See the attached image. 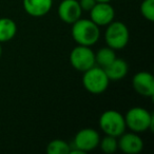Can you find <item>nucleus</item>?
Listing matches in <instances>:
<instances>
[{
    "label": "nucleus",
    "instance_id": "nucleus-1",
    "mask_svg": "<svg viewBox=\"0 0 154 154\" xmlns=\"http://www.w3.org/2000/svg\"><path fill=\"white\" fill-rule=\"evenodd\" d=\"M72 37L77 45L92 47L100 37V29L91 19H79L72 23Z\"/></svg>",
    "mask_w": 154,
    "mask_h": 154
},
{
    "label": "nucleus",
    "instance_id": "nucleus-16",
    "mask_svg": "<svg viewBox=\"0 0 154 154\" xmlns=\"http://www.w3.org/2000/svg\"><path fill=\"white\" fill-rule=\"evenodd\" d=\"M71 146L62 139H53L47 146L49 154H70Z\"/></svg>",
    "mask_w": 154,
    "mask_h": 154
},
{
    "label": "nucleus",
    "instance_id": "nucleus-9",
    "mask_svg": "<svg viewBox=\"0 0 154 154\" xmlns=\"http://www.w3.org/2000/svg\"><path fill=\"white\" fill-rule=\"evenodd\" d=\"M132 87L140 96L153 98L154 96V77L151 73L140 71L132 78Z\"/></svg>",
    "mask_w": 154,
    "mask_h": 154
},
{
    "label": "nucleus",
    "instance_id": "nucleus-8",
    "mask_svg": "<svg viewBox=\"0 0 154 154\" xmlns=\"http://www.w3.org/2000/svg\"><path fill=\"white\" fill-rule=\"evenodd\" d=\"M89 13L90 19L99 28L107 26L115 18V10L110 2H96Z\"/></svg>",
    "mask_w": 154,
    "mask_h": 154
},
{
    "label": "nucleus",
    "instance_id": "nucleus-21",
    "mask_svg": "<svg viewBox=\"0 0 154 154\" xmlns=\"http://www.w3.org/2000/svg\"><path fill=\"white\" fill-rule=\"evenodd\" d=\"M1 54H2V47H1V42H0V57H1Z\"/></svg>",
    "mask_w": 154,
    "mask_h": 154
},
{
    "label": "nucleus",
    "instance_id": "nucleus-17",
    "mask_svg": "<svg viewBox=\"0 0 154 154\" xmlns=\"http://www.w3.org/2000/svg\"><path fill=\"white\" fill-rule=\"evenodd\" d=\"M98 147L103 153L112 154L118 149L117 146V137L111 136V135H106L103 138H100L98 143Z\"/></svg>",
    "mask_w": 154,
    "mask_h": 154
},
{
    "label": "nucleus",
    "instance_id": "nucleus-14",
    "mask_svg": "<svg viewBox=\"0 0 154 154\" xmlns=\"http://www.w3.org/2000/svg\"><path fill=\"white\" fill-rule=\"evenodd\" d=\"M17 33V26L11 18H0V42H7L15 37Z\"/></svg>",
    "mask_w": 154,
    "mask_h": 154
},
{
    "label": "nucleus",
    "instance_id": "nucleus-20",
    "mask_svg": "<svg viewBox=\"0 0 154 154\" xmlns=\"http://www.w3.org/2000/svg\"><path fill=\"white\" fill-rule=\"evenodd\" d=\"M111 0H96V2H110Z\"/></svg>",
    "mask_w": 154,
    "mask_h": 154
},
{
    "label": "nucleus",
    "instance_id": "nucleus-4",
    "mask_svg": "<svg viewBox=\"0 0 154 154\" xmlns=\"http://www.w3.org/2000/svg\"><path fill=\"white\" fill-rule=\"evenodd\" d=\"M130 39L129 29L122 21H112L107 26L105 40L108 47L113 50H122L127 47Z\"/></svg>",
    "mask_w": 154,
    "mask_h": 154
},
{
    "label": "nucleus",
    "instance_id": "nucleus-7",
    "mask_svg": "<svg viewBox=\"0 0 154 154\" xmlns=\"http://www.w3.org/2000/svg\"><path fill=\"white\" fill-rule=\"evenodd\" d=\"M99 140L100 136L95 129L84 128L76 133L73 141V147L86 153L98 147Z\"/></svg>",
    "mask_w": 154,
    "mask_h": 154
},
{
    "label": "nucleus",
    "instance_id": "nucleus-3",
    "mask_svg": "<svg viewBox=\"0 0 154 154\" xmlns=\"http://www.w3.org/2000/svg\"><path fill=\"white\" fill-rule=\"evenodd\" d=\"M110 80L106 74L105 70L100 66H92L84 72L82 86L91 94H101L108 89Z\"/></svg>",
    "mask_w": 154,
    "mask_h": 154
},
{
    "label": "nucleus",
    "instance_id": "nucleus-18",
    "mask_svg": "<svg viewBox=\"0 0 154 154\" xmlns=\"http://www.w3.org/2000/svg\"><path fill=\"white\" fill-rule=\"evenodd\" d=\"M140 13L149 21L154 20V0H143L140 5Z\"/></svg>",
    "mask_w": 154,
    "mask_h": 154
},
{
    "label": "nucleus",
    "instance_id": "nucleus-15",
    "mask_svg": "<svg viewBox=\"0 0 154 154\" xmlns=\"http://www.w3.org/2000/svg\"><path fill=\"white\" fill-rule=\"evenodd\" d=\"M117 57L115 54V50H113L110 47H105L99 49L95 53V63L100 68H106L109 66L115 58Z\"/></svg>",
    "mask_w": 154,
    "mask_h": 154
},
{
    "label": "nucleus",
    "instance_id": "nucleus-13",
    "mask_svg": "<svg viewBox=\"0 0 154 154\" xmlns=\"http://www.w3.org/2000/svg\"><path fill=\"white\" fill-rule=\"evenodd\" d=\"M103 70L110 82H118V80L124 79L126 75L128 74L129 66L125 59L116 57L109 66L103 68Z\"/></svg>",
    "mask_w": 154,
    "mask_h": 154
},
{
    "label": "nucleus",
    "instance_id": "nucleus-12",
    "mask_svg": "<svg viewBox=\"0 0 154 154\" xmlns=\"http://www.w3.org/2000/svg\"><path fill=\"white\" fill-rule=\"evenodd\" d=\"M23 9L32 17H42L51 11L53 0H23Z\"/></svg>",
    "mask_w": 154,
    "mask_h": 154
},
{
    "label": "nucleus",
    "instance_id": "nucleus-19",
    "mask_svg": "<svg viewBox=\"0 0 154 154\" xmlns=\"http://www.w3.org/2000/svg\"><path fill=\"white\" fill-rule=\"evenodd\" d=\"M78 2H79L82 12H90L92 10V8L95 5V3H96V0H78Z\"/></svg>",
    "mask_w": 154,
    "mask_h": 154
},
{
    "label": "nucleus",
    "instance_id": "nucleus-10",
    "mask_svg": "<svg viewBox=\"0 0 154 154\" xmlns=\"http://www.w3.org/2000/svg\"><path fill=\"white\" fill-rule=\"evenodd\" d=\"M58 17L64 23L72 24L82 18V8L78 0H62L57 9Z\"/></svg>",
    "mask_w": 154,
    "mask_h": 154
},
{
    "label": "nucleus",
    "instance_id": "nucleus-5",
    "mask_svg": "<svg viewBox=\"0 0 154 154\" xmlns=\"http://www.w3.org/2000/svg\"><path fill=\"white\" fill-rule=\"evenodd\" d=\"M99 128L106 135L118 137L126 131L125 116L116 110H107L99 117Z\"/></svg>",
    "mask_w": 154,
    "mask_h": 154
},
{
    "label": "nucleus",
    "instance_id": "nucleus-2",
    "mask_svg": "<svg viewBox=\"0 0 154 154\" xmlns=\"http://www.w3.org/2000/svg\"><path fill=\"white\" fill-rule=\"evenodd\" d=\"M127 128L135 133H143L153 130L154 116L150 111L141 107H133L125 115Z\"/></svg>",
    "mask_w": 154,
    "mask_h": 154
},
{
    "label": "nucleus",
    "instance_id": "nucleus-11",
    "mask_svg": "<svg viewBox=\"0 0 154 154\" xmlns=\"http://www.w3.org/2000/svg\"><path fill=\"white\" fill-rule=\"evenodd\" d=\"M118 149L126 154H137L143 149V140L138 133H122L117 138Z\"/></svg>",
    "mask_w": 154,
    "mask_h": 154
},
{
    "label": "nucleus",
    "instance_id": "nucleus-6",
    "mask_svg": "<svg viewBox=\"0 0 154 154\" xmlns=\"http://www.w3.org/2000/svg\"><path fill=\"white\" fill-rule=\"evenodd\" d=\"M70 62L75 70L84 73L96 64L95 53L91 47L77 45L70 53Z\"/></svg>",
    "mask_w": 154,
    "mask_h": 154
}]
</instances>
